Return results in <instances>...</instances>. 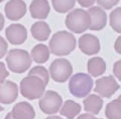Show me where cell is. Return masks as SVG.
<instances>
[{
    "instance_id": "cell-13",
    "label": "cell",
    "mask_w": 121,
    "mask_h": 119,
    "mask_svg": "<svg viewBox=\"0 0 121 119\" xmlns=\"http://www.w3.org/2000/svg\"><path fill=\"white\" fill-rule=\"evenodd\" d=\"M91 17V30H101L107 24V14L105 11L98 6L91 7L87 11Z\"/></svg>"
},
{
    "instance_id": "cell-7",
    "label": "cell",
    "mask_w": 121,
    "mask_h": 119,
    "mask_svg": "<svg viewBox=\"0 0 121 119\" xmlns=\"http://www.w3.org/2000/svg\"><path fill=\"white\" fill-rule=\"evenodd\" d=\"M61 96L55 91L48 90L39 101V109L46 114H54L58 112L62 105Z\"/></svg>"
},
{
    "instance_id": "cell-33",
    "label": "cell",
    "mask_w": 121,
    "mask_h": 119,
    "mask_svg": "<svg viewBox=\"0 0 121 119\" xmlns=\"http://www.w3.org/2000/svg\"><path fill=\"white\" fill-rule=\"evenodd\" d=\"M45 119H63L62 118H60L59 116H57V115H54V116H49L47 117Z\"/></svg>"
},
{
    "instance_id": "cell-24",
    "label": "cell",
    "mask_w": 121,
    "mask_h": 119,
    "mask_svg": "<svg viewBox=\"0 0 121 119\" xmlns=\"http://www.w3.org/2000/svg\"><path fill=\"white\" fill-rule=\"evenodd\" d=\"M28 75H33L36 76L38 78H39L44 81V83L46 84L48 83L49 80V75L48 72L46 70V68L43 66H35L33 67L31 70L28 73Z\"/></svg>"
},
{
    "instance_id": "cell-32",
    "label": "cell",
    "mask_w": 121,
    "mask_h": 119,
    "mask_svg": "<svg viewBox=\"0 0 121 119\" xmlns=\"http://www.w3.org/2000/svg\"><path fill=\"white\" fill-rule=\"evenodd\" d=\"M4 24H5V18H4L2 14L0 12V31L3 29Z\"/></svg>"
},
{
    "instance_id": "cell-18",
    "label": "cell",
    "mask_w": 121,
    "mask_h": 119,
    "mask_svg": "<svg viewBox=\"0 0 121 119\" xmlns=\"http://www.w3.org/2000/svg\"><path fill=\"white\" fill-rule=\"evenodd\" d=\"M88 72L95 78L103 74L106 71V63L101 57H93L88 61Z\"/></svg>"
},
{
    "instance_id": "cell-34",
    "label": "cell",
    "mask_w": 121,
    "mask_h": 119,
    "mask_svg": "<svg viewBox=\"0 0 121 119\" xmlns=\"http://www.w3.org/2000/svg\"><path fill=\"white\" fill-rule=\"evenodd\" d=\"M5 119H13L12 115H11V112H9V113H8V114H6V116H5Z\"/></svg>"
},
{
    "instance_id": "cell-17",
    "label": "cell",
    "mask_w": 121,
    "mask_h": 119,
    "mask_svg": "<svg viewBox=\"0 0 121 119\" xmlns=\"http://www.w3.org/2000/svg\"><path fill=\"white\" fill-rule=\"evenodd\" d=\"M103 99L95 94H91L83 100L85 111L92 114L99 113L103 106Z\"/></svg>"
},
{
    "instance_id": "cell-14",
    "label": "cell",
    "mask_w": 121,
    "mask_h": 119,
    "mask_svg": "<svg viewBox=\"0 0 121 119\" xmlns=\"http://www.w3.org/2000/svg\"><path fill=\"white\" fill-rule=\"evenodd\" d=\"M13 119H34L36 112L27 102H21L14 105L11 112Z\"/></svg>"
},
{
    "instance_id": "cell-10",
    "label": "cell",
    "mask_w": 121,
    "mask_h": 119,
    "mask_svg": "<svg viewBox=\"0 0 121 119\" xmlns=\"http://www.w3.org/2000/svg\"><path fill=\"white\" fill-rule=\"evenodd\" d=\"M5 36L8 41L12 45H21L27 38V30L21 24H13L5 30Z\"/></svg>"
},
{
    "instance_id": "cell-11",
    "label": "cell",
    "mask_w": 121,
    "mask_h": 119,
    "mask_svg": "<svg viewBox=\"0 0 121 119\" xmlns=\"http://www.w3.org/2000/svg\"><path fill=\"white\" fill-rule=\"evenodd\" d=\"M6 17L11 21H18L26 13V5L21 0H11L8 2L5 6Z\"/></svg>"
},
{
    "instance_id": "cell-37",
    "label": "cell",
    "mask_w": 121,
    "mask_h": 119,
    "mask_svg": "<svg viewBox=\"0 0 121 119\" xmlns=\"http://www.w3.org/2000/svg\"><path fill=\"white\" fill-rule=\"evenodd\" d=\"M2 2V1H0V2Z\"/></svg>"
},
{
    "instance_id": "cell-29",
    "label": "cell",
    "mask_w": 121,
    "mask_h": 119,
    "mask_svg": "<svg viewBox=\"0 0 121 119\" xmlns=\"http://www.w3.org/2000/svg\"><path fill=\"white\" fill-rule=\"evenodd\" d=\"M114 49L115 51L121 55V36L118 37L114 43Z\"/></svg>"
},
{
    "instance_id": "cell-35",
    "label": "cell",
    "mask_w": 121,
    "mask_h": 119,
    "mask_svg": "<svg viewBox=\"0 0 121 119\" xmlns=\"http://www.w3.org/2000/svg\"><path fill=\"white\" fill-rule=\"evenodd\" d=\"M3 110H4V108H3V107L1 105H0V112H1L2 111H3Z\"/></svg>"
},
{
    "instance_id": "cell-27",
    "label": "cell",
    "mask_w": 121,
    "mask_h": 119,
    "mask_svg": "<svg viewBox=\"0 0 121 119\" xmlns=\"http://www.w3.org/2000/svg\"><path fill=\"white\" fill-rule=\"evenodd\" d=\"M9 76V72L7 71L5 65L3 62L0 61V83L5 81V80Z\"/></svg>"
},
{
    "instance_id": "cell-1",
    "label": "cell",
    "mask_w": 121,
    "mask_h": 119,
    "mask_svg": "<svg viewBox=\"0 0 121 119\" xmlns=\"http://www.w3.org/2000/svg\"><path fill=\"white\" fill-rule=\"evenodd\" d=\"M77 45L75 37L70 32L61 30L52 35L49 41V50L57 56H64L70 54Z\"/></svg>"
},
{
    "instance_id": "cell-9",
    "label": "cell",
    "mask_w": 121,
    "mask_h": 119,
    "mask_svg": "<svg viewBox=\"0 0 121 119\" xmlns=\"http://www.w3.org/2000/svg\"><path fill=\"white\" fill-rule=\"evenodd\" d=\"M79 48L87 55H93L99 52L101 46L98 38L93 34L85 33L79 38Z\"/></svg>"
},
{
    "instance_id": "cell-21",
    "label": "cell",
    "mask_w": 121,
    "mask_h": 119,
    "mask_svg": "<svg viewBox=\"0 0 121 119\" xmlns=\"http://www.w3.org/2000/svg\"><path fill=\"white\" fill-rule=\"evenodd\" d=\"M105 116L108 119H121V99H116L108 103L105 108Z\"/></svg>"
},
{
    "instance_id": "cell-2",
    "label": "cell",
    "mask_w": 121,
    "mask_h": 119,
    "mask_svg": "<svg viewBox=\"0 0 121 119\" xmlns=\"http://www.w3.org/2000/svg\"><path fill=\"white\" fill-rule=\"evenodd\" d=\"M6 63L10 71L17 74H22L31 66L32 59L29 52L24 49H11L6 56Z\"/></svg>"
},
{
    "instance_id": "cell-23",
    "label": "cell",
    "mask_w": 121,
    "mask_h": 119,
    "mask_svg": "<svg viewBox=\"0 0 121 119\" xmlns=\"http://www.w3.org/2000/svg\"><path fill=\"white\" fill-rule=\"evenodd\" d=\"M76 1H58V0H52V4L54 9L57 12L64 14L71 10L75 5Z\"/></svg>"
},
{
    "instance_id": "cell-19",
    "label": "cell",
    "mask_w": 121,
    "mask_h": 119,
    "mask_svg": "<svg viewBox=\"0 0 121 119\" xmlns=\"http://www.w3.org/2000/svg\"><path fill=\"white\" fill-rule=\"evenodd\" d=\"M31 56L35 62L43 64L48 60L50 56V51L46 45L37 44L32 49Z\"/></svg>"
},
{
    "instance_id": "cell-3",
    "label": "cell",
    "mask_w": 121,
    "mask_h": 119,
    "mask_svg": "<svg viewBox=\"0 0 121 119\" xmlns=\"http://www.w3.org/2000/svg\"><path fill=\"white\" fill-rule=\"evenodd\" d=\"M46 84L36 76L28 75L23 78L20 83L21 93L30 100L39 99L45 93Z\"/></svg>"
},
{
    "instance_id": "cell-20",
    "label": "cell",
    "mask_w": 121,
    "mask_h": 119,
    "mask_svg": "<svg viewBox=\"0 0 121 119\" xmlns=\"http://www.w3.org/2000/svg\"><path fill=\"white\" fill-rule=\"evenodd\" d=\"M81 105L73 100H67L60 109V114L67 119H73L81 112Z\"/></svg>"
},
{
    "instance_id": "cell-28",
    "label": "cell",
    "mask_w": 121,
    "mask_h": 119,
    "mask_svg": "<svg viewBox=\"0 0 121 119\" xmlns=\"http://www.w3.org/2000/svg\"><path fill=\"white\" fill-rule=\"evenodd\" d=\"M8 50V43L2 37L0 36V59L6 54Z\"/></svg>"
},
{
    "instance_id": "cell-22",
    "label": "cell",
    "mask_w": 121,
    "mask_h": 119,
    "mask_svg": "<svg viewBox=\"0 0 121 119\" xmlns=\"http://www.w3.org/2000/svg\"><path fill=\"white\" fill-rule=\"evenodd\" d=\"M110 25L115 32L121 33V7L116 8L110 14Z\"/></svg>"
},
{
    "instance_id": "cell-26",
    "label": "cell",
    "mask_w": 121,
    "mask_h": 119,
    "mask_svg": "<svg viewBox=\"0 0 121 119\" xmlns=\"http://www.w3.org/2000/svg\"><path fill=\"white\" fill-rule=\"evenodd\" d=\"M113 72L116 78L121 81V59L118 60L113 64Z\"/></svg>"
},
{
    "instance_id": "cell-5",
    "label": "cell",
    "mask_w": 121,
    "mask_h": 119,
    "mask_svg": "<svg viewBox=\"0 0 121 119\" xmlns=\"http://www.w3.org/2000/svg\"><path fill=\"white\" fill-rule=\"evenodd\" d=\"M93 87V80L85 73H77L70 78L68 88L73 96L82 99L86 96Z\"/></svg>"
},
{
    "instance_id": "cell-4",
    "label": "cell",
    "mask_w": 121,
    "mask_h": 119,
    "mask_svg": "<svg viewBox=\"0 0 121 119\" xmlns=\"http://www.w3.org/2000/svg\"><path fill=\"white\" fill-rule=\"evenodd\" d=\"M91 17L86 11L82 9H76L67 15L65 24L71 32L82 33L89 29Z\"/></svg>"
},
{
    "instance_id": "cell-12",
    "label": "cell",
    "mask_w": 121,
    "mask_h": 119,
    "mask_svg": "<svg viewBox=\"0 0 121 119\" xmlns=\"http://www.w3.org/2000/svg\"><path fill=\"white\" fill-rule=\"evenodd\" d=\"M18 96V87L17 84L11 81L5 80L0 83V102L9 105L13 103Z\"/></svg>"
},
{
    "instance_id": "cell-38",
    "label": "cell",
    "mask_w": 121,
    "mask_h": 119,
    "mask_svg": "<svg viewBox=\"0 0 121 119\" xmlns=\"http://www.w3.org/2000/svg\"><path fill=\"white\" fill-rule=\"evenodd\" d=\"M99 119H102V118H99Z\"/></svg>"
},
{
    "instance_id": "cell-25",
    "label": "cell",
    "mask_w": 121,
    "mask_h": 119,
    "mask_svg": "<svg viewBox=\"0 0 121 119\" xmlns=\"http://www.w3.org/2000/svg\"><path fill=\"white\" fill-rule=\"evenodd\" d=\"M96 2L98 3V5H99L101 7L104 8L105 9L109 10L112 9L113 6L117 5L120 1H118V0L114 1V0H113V1H96Z\"/></svg>"
},
{
    "instance_id": "cell-8",
    "label": "cell",
    "mask_w": 121,
    "mask_h": 119,
    "mask_svg": "<svg viewBox=\"0 0 121 119\" xmlns=\"http://www.w3.org/2000/svg\"><path fill=\"white\" fill-rule=\"evenodd\" d=\"M119 89L120 85L113 76L109 75L102 77L96 80L94 91L102 97L111 98Z\"/></svg>"
},
{
    "instance_id": "cell-36",
    "label": "cell",
    "mask_w": 121,
    "mask_h": 119,
    "mask_svg": "<svg viewBox=\"0 0 121 119\" xmlns=\"http://www.w3.org/2000/svg\"><path fill=\"white\" fill-rule=\"evenodd\" d=\"M118 99H121V94L119 96V97H118Z\"/></svg>"
},
{
    "instance_id": "cell-6",
    "label": "cell",
    "mask_w": 121,
    "mask_h": 119,
    "mask_svg": "<svg viewBox=\"0 0 121 119\" xmlns=\"http://www.w3.org/2000/svg\"><path fill=\"white\" fill-rule=\"evenodd\" d=\"M49 73L55 82L64 83L69 79L73 73V66L66 59H57L49 66Z\"/></svg>"
},
{
    "instance_id": "cell-16",
    "label": "cell",
    "mask_w": 121,
    "mask_h": 119,
    "mask_svg": "<svg viewBox=\"0 0 121 119\" xmlns=\"http://www.w3.org/2000/svg\"><path fill=\"white\" fill-rule=\"evenodd\" d=\"M32 36L39 41H45L50 36L51 29L48 24L45 21H37L31 26L30 28Z\"/></svg>"
},
{
    "instance_id": "cell-15",
    "label": "cell",
    "mask_w": 121,
    "mask_h": 119,
    "mask_svg": "<svg viewBox=\"0 0 121 119\" xmlns=\"http://www.w3.org/2000/svg\"><path fill=\"white\" fill-rule=\"evenodd\" d=\"M30 12L31 17L35 19L44 20L47 18L50 12V6L45 0H34L30 5Z\"/></svg>"
},
{
    "instance_id": "cell-30",
    "label": "cell",
    "mask_w": 121,
    "mask_h": 119,
    "mask_svg": "<svg viewBox=\"0 0 121 119\" xmlns=\"http://www.w3.org/2000/svg\"><path fill=\"white\" fill-rule=\"evenodd\" d=\"M79 5H80L82 7H85V8H89L92 6L95 1H82V0H79L77 1Z\"/></svg>"
},
{
    "instance_id": "cell-31",
    "label": "cell",
    "mask_w": 121,
    "mask_h": 119,
    "mask_svg": "<svg viewBox=\"0 0 121 119\" xmlns=\"http://www.w3.org/2000/svg\"><path fill=\"white\" fill-rule=\"evenodd\" d=\"M77 119H98V118H95L94 115L90 114H80Z\"/></svg>"
}]
</instances>
